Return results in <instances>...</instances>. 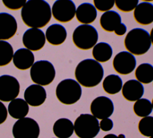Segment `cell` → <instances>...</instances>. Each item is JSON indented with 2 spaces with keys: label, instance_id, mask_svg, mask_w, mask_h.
<instances>
[{
  "label": "cell",
  "instance_id": "6da1fadb",
  "mask_svg": "<svg viewBox=\"0 0 153 138\" xmlns=\"http://www.w3.org/2000/svg\"><path fill=\"white\" fill-rule=\"evenodd\" d=\"M20 15L29 27L42 28L51 18V8L45 0H27L21 8Z\"/></svg>",
  "mask_w": 153,
  "mask_h": 138
},
{
  "label": "cell",
  "instance_id": "7a4b0ae2",
  "mask_svg": "<svg viewBox=\"0 0 153 138\" xmlns=\"http://www.w3.org/2000/svg\"><path fill=\"white\" fill-rule=\"evenodd\" d=\"M104 70L100 62L94 59L88 58L80 61L75 70L76 81L85 87L97 86L102 80Z\"/></svg>",
  "mask_w": 153,
  "mask_h": 138
},
{
  "label": "cell",
  "instance_id": "3957f363",
  "mask_svg": "<svg viewBox=\"0 0 153 138\" xmlns=\"http://www.w3.org/2000/svg\"><path fill=\"white\" fill-rule=\"evenodd\" d=\"M124 43L127 51L135 55L146 54L152 45L149 33L142 28L130 30L127 33Z\"/></svg>",
  "mask_w": 153,
  "mask_h": 138
},
{
  "label": "cell",
  "instance_id": "277c9868",
  "mask_svg": "<svg viewBox=\"0 0 153 138\" xmlns=\"http://www.w3.org/2000/svg\"><path fill=\"white\" fill-rule=\"evenodd\" d=\"M57 99L65 105H72L77 102L82 95L81 84L75 80L66 79L62 80L56 89Z\"/></svg>",
  "mask_w": 153,
  "mask_h": 138
},
{
  "label": "cell",
  "instance_id": "5b68a950",
  "mask_svg": "<svg viewBox=\"0 0 153 138\" xmlns=\"http://www.w3.org/2000/svg\"><path fill=\"white\" fill-rule=\"evenodd\" d=\"M99 39L96 29L90 24H81L77 26L72 33L74 45L82 50H88L93 48Z\"/></svg>",
  "mask_w": 153,
  "mask_h": 138
},
{
  "label": "cell",
  "instance_id": "8992f818",
  "mask_svg": "<svg viewBox=\"0 0 153 138\" xmlns=\"http://www.w3.org/2000/svg\"><path fill=\"white\" fill-rule=\"evenodd\" d=\"M74 131L79 138H94L100 131L99 122L92 114H81L75 120Z\"/></svg>",
  "mask_w": 153,
  "mask_h": 138
},
{
  "label": "cell",
  "instance_id": "52a82bcc",
  "mask_svg": "<svg viewBox=\"0 0 153 138\" xmlns=\"http://www.w3.org/2000/svg\"><path fill=\"white\" fill-rule=\"evenodd\" d=\"M30 76L32 81L41 86L51 83L56 76V70L51 62L47 60L36 61L30 67Z\"/></svg>",
  "mask_w": 153,
  "mask_h": 138
},
{
  "label": "cell",
  "instance_id": "ba28073f",
  "mask_svg": "<svg viewBox=\"0 0 153 138\" xmlns=\"http://www.w3.org/2000/svg\"><path fill=\"white\" fill-rule=\"evenodd\" d=\"M12 133L14 138H38L40 128L38 123L32 118L19 119L13 125Z\"/></svg>",
  "mask_w": 153,
  "mask_h": 138
},
{
  "label": "cell",
  "instance_id": "9c48e42d",
  "mask_svg": "<svg viewBox=\"0 0 153 138\" xmlns=\"http://www.w3.org/2000/svg\"><path fill=\"white\" fill-rule=\"evenodd\" d=\"M76 5L72 0H56L53 4L51 14L60 23H68L75 16Z\"/></svg>",
  "mask_w": 153,
  "mask_h": 138
},
{
  "label": "cell",
  "instance_id": "30bf717a",
  "mask_svg": "<svg viewBox=\"0 0 153 138\" xmlns=\"http://www.w3.org/2000/svg\"><path fill=\"white\" fill-rule=\"evenodd\" d=\"M20 92V83L17 79L10 75L0 76V101L10 102L16 99Z\"/></svg>",
  "mask_w": 153,
  "mask_h": 138
},
{
  "label": "cell",
  "instance_id": "8fae6325",
  "mask_svg": "<svg viewBox=\"0 0 153 138\" xmlns=\"http://www.w3.org/2000/svg\"><path fill=\"white\" fill-rule=\"evenodd\" d=\"M112 65L118 74L127 75L134 71L136 66V59L134 55L128 51H121L116 54Z\"/></svg>",
  "mask_w": 153,
  "mask_h": 138
},
{
  "label": "cell",
  "instance_id": "7c38bea8",
  "mask_svg": "<svg viewBox=\"0 0 153 138\" xmlns=\"http://www.w3.org/2000/svg\"><path fill=\"white\" fill-rule=\"evenodd\" d=\"M114 111V104L112 100L106 96H98L94 99L90 104L91 114L98 120L109 118L112 115Z\"/></svg>",
  "mask_w": 153,
  "mask_h": 138
},
{
  "label": "cell",
  "instance_id": "4fadbf2b",
  "mask_svg": "<svg viewBox=\"0 0 153 138\" xmlns=\"http://www.w3.org/2000/svg\"><path fill=\"white\" fill-rule=\"evenodd\" d=\"M45 35L42 30L38 28H30L26 30L22 36L24 46L31 51L41 49L45 43Z\"/></svg>",
  "mask_w": 153,
  "mask_h": 138
},
{
  "label": "cell",
  "instance_id": "5bb4252c",
  "mask_svg": "<svg viewBox=\"0 0 153 138\" xmlns=\"http://www.w3.org/2000/svg\"><path fill=\"white\" fill-rule=\"evenodd\" d=\"M17 30V23L11 14L0 12V40H8L13 37Z\"/></svg>",
  "mask_w": 153,
  "mask_h": 138
},
{
  "label": "cell",
  "instance_id": "9a60e30c",
  "mask_svg": "<svg viewBox=\"0 0 153 138\" xmlns=\"http://www.w3.org/2000/svg\"><path fill=\"white\" fill-rule=\"evenodd\" d=\"M24 98L29 105L38 106L45 102L47 93L42 86L33 84L26 89L24 92Z\"/></svg>",
  "mask_w": 153,
  "mask_h": 138
},
{
  "label": "cell",
  "instance_id": "2e32d148",
  "mask_svg": "<svg viewBox=\"0 0 153 138\" xmlns=\"http://www.w3.org/2000/svg\"><path fill=\"white\" fill-rule=\"evenodd\" d=\"M121 90L123 97L130 102L136 101L140 99L144 93V87L142 83L135 79L126 81Z\"/></svg>",
  "mask_w": 153,
  "mask_h": 138
},
{
  "label": "cell",
  "instance_id": "e0dca14e",
  "mask_svg": "<svg viewBox=\"0 0 153 138\" xmlns=\"http://www.w3.org/2000/svg\"><path fill=\"white\" fill-rule=\"evenodd\" d=\"M133 17L137 23L148 25L153 23V4L150 2H142L134 9Z\"/></svg>",
  "mask_w": 153,
  "mask_h": 138
},
{
  "label": "cell",
  "instance_id": "ac0fdd59",
  "mask_svg": "<svg viewBox=\"0 0 153 138\" xmlns=\"http://www.w3.org/2000/svg\"><path fill=\"white\" fill-rule=\"evenodd\" d=\"M34 61L35 57L33 52L27 48H20L13 54V64L20 70L29 69L33 64Z\"/></svg>",
  "mask_w": 153,
  "mask_h": 138
},
{
  "label": "cell",
  "instance_id": "d6986e66",
  "mask_svg": "<svg viewBox=\"0 0 153 138\" xmlns=\"http://www.w3.org/2000/svg\"><path fill=\"white\" fill-rule=\"evenodd\" d=\"M45 35L46 40L49 43L57 46L62 44L66 40L67 31L63 26L56 23L48 27Z\"/></svg>",
  "mask_w": 153,
  "mask_h": 138
},
{
  "label": "cell",
  "instance_id": "ffe728a7",
  "mask_svg": "<svg viewBox=\"0 0 153 138\" xmlns=\"http://www.w3.org/2000/svg\"><path fill=\"white\" fill-rule=\"evenodd\" d=\"M97 10L93 4L88 2L81 4L76 9L75 16L77 20L84 24H90L97 17Z\"/></svg>",
  "mask_w": 153,
  "mask_h": 138
},
{
  "label": "cell",
  "instance_id": "44dd1931",
  "mask_svg": "<svg viewBox=\"0 0 153 138\" xmlns=\"http://www.w3.org/2000/svg\"><path fill=\"white\" fill-rule=\"evenodd\" d=\"M121 23V17L115 11L104 12L100 18L101 27L108 32H112Z\"/></svg>",
  "mask_w": 153,
  "mask_h": 138
},
{
  "label": "cell",
  "instance_id": "7402d4cb",
  "mask_svg": "<svg viewBox=\"0 0 153 138\" xmlns=\"http://www.w3.org/2000/svg\"><path fill=\"white\" fill-rule=\"evenodd\" d=\"M53 131L57 138H69L74 131V124L68 118H59L54 123Z\"/></svg>",
  "mask_w": 153,
  "mask_h": 138
},
{
  "label": "cell",
  "instance_id": "603a6c76",
  "mask_svg": "<svg viewBox=\"0 0 153 138\" xmlns=\"http://www.w3.org/2000/svg\"><path fill=\"white\" fill-rule=\"evenodd\" d=\"M7 110L11 117L19 120L27 115L29 107L25 100L22 98H16L11 101L8 105Z\"/></svg>",
  "mask_w": 153,
  "mask_h": 138
},
{
  "label": "cell",
  "instance_id": "cb8c5ba5",
  "mask_svg": "<svg viewBox=\"0 0 153 138\" xmlns=\"http://www.w3.org/2000/svg\"><path fill=\"white\" fill-rule=\"evenodd\" d=\"M113 50L111 46L106 42L97 43L93 48L92 55L94 59L99 62L108 61L112 57Z\"/></svg>",
  "mask_w": 153,
  "mask_h": 138
},
{
  "label": "cell",
  "instance_id": "d4e9b609",
  "mask_svg": "<svg viewBox=\"0 0 153 138\" xmlns=\"http://www.w3.org/2000/svg\"><path fill=\"white\" fill-rule=\"evenodd\" d=\"M123 80L116 74H109L103 80L102 87L105 92L109 95H115L121 90Z\"/></svg>",
  "mask_w": 153,
  "mask_h": 138
},
{
  "label": "cell",
  "instance_id": "484cf974",
  "mask_svg": "<svg viewBox=\"0 0 153 138\" xmlns=\"http://www.w3.org/2000/svg\"><path fill=\"white\" fill-rule=\"evenodd\" d=\"M136 80L141 83L149 84L153 81V65L149 63H142L135 70Z\"/></svg>",
  "mask_w": 153,
  "mask_h": 138
},
{
  "label": "cell",
  "instance_id": "4316f807",
  "mask_svg": "<svg viewBox=\"0 0 153 138\" xmlns=\"http://www.w3.org/2000/svg\"><path fill=\"white\" fill-rule=\"evenodd\" d=\"M134 114L140 117L148 116L152 111L151 101L146 98H140L135 101L133 105Z\"/></svg>",
  "mask_w": 153,
  "mask_h": 138
},
{
  "label": "cell",
  "instance_id": "83f0119b",
  "mask_svg": "<svg viewBox=\"0 0 153 138\" xmlns=\"http://www.w3.org/2000/svg\"><path fill=\"white\" fill-rule=\"evenodd\" d=\"M13 54L11 45L6 40H0V67L8 65L13 59Z\"/></svg>",
  "mask_w": 153,
  "mask_h": 138
},
{
  "label": "cell",
  "instance_id": "f1b7e54d",
  "mask_svg": "<svg viewBox=\"0 0 153 138\" xmlns=\"http://www.w3.org/2000/svg\"><path fill=\"white\" fill-rule=\"evenodd\" d=\"M138 130L141 134L146 137L153 136V117H143L139 122Z\"/></svg>",
  "mask_w": 153,
  "mask_h": 138
},
{
  "label": "cell",
  "instance_id": "f546056e",
  "mask_svg": "<svg viewBox=\"0 0 153 138\" xmlns=\"http://www.w3.org/2000/svg\"><path fill=\"white\" fill-rule=\"evenodd\" d=\"M138 4L139 0H115V4L117 8L125 12L134 10Z\"/></svg>",
  "mask_w": 153,
  "mask_h": 138
},
{
  "label": "cell",
  "instance_id": "4dcf8cb0",
  "mask_svg": "<svg viewBox=\"0 0 153 138\" xmlns=\"http://www.w3.org/2000/svg\"><path fill=\"white\" fill-rule=\"evenodd\" d=\"M94 6L101 12L109 11L115 4V0H93Z\"/></svg>",
  "mask_w": 153,
  "mask_h": 138
},
{
  "label": "cell",
  "instance_id": "1f68e13d",
  "mask_svg": "<svg viewBox=\"0 0 153 138\" xmlns=\"http://www.w3.org/2000/svg\"><path fill=\"white\" fill-rule=\"evenodd\" d=\"M27 0H2L4 6L11 10H18L23 7Z\"/></svg>",
  "mask_w": 153,
  "mask_h": 138
},
{
  "label": "cell",
  "instance_id": "d6a6232c",
  "mask_svg": "<svg viewBox=\"0 0 153 138\" xmlns=\"http://www.w3.org/2000/svg\"><path fill=\"white\" fill-rule=\"evenodd\" d=\"M113 126L112 120L109 118L102 119L99 123L100 128L104 131H110L113 128Z\"/></svg>",
  "mask_w": 153,
  "mask_h": 138
},
{
  "label": "cell",
  "instance_id": "836d02e7",
  "mask_svg": "<svg viewBox=\"0 0 153 138\" xmlns=\"http://www.w3.org/2000/svg\"><path fill=\"white\" fill-rule=\"evenodd\" d=\"M8 110L5 105L0 101V124L5 122L7 118Z\"/></svg>",
  "mask_w": 153,
  "mask_h": 138
},
{
  "label": "cell",
  "instance_id": "e575fe53",
  "mask_svg": "<svg viewBox=\"0 0 153 138\" xmlns=\"http://www.w3.org/2000/svg\"><path fill=\"white\" fill-rule=\"evenodd\" d=\"M115 34L117 36H123L126 34L127 32V27L125 24L121 23L114 31Z\"/></svg>",
  "mask_w": 153,
  "mask_h": 138
},
{
  "label": "cell",
  "instance_id": "d590c367",
  "mask_svg": "<svg viewBox=\"0 0 153 138\" xmlns=\"http://www.w3.org/2000/svg\"><path fill=\"white\" fill-rule=\"evenodd\" d=\"M103 138H118V136L114 134L110 133L105 135Z\"/></svg>",
  "mask_w": 153,
  "mask_h": 138
},
{
  "label": "cell",
  "instance_id": "8d00e7d4",
  "mask_svg": "<svg viewBox=\"0 0 153 138\" xmlns=\"http://www.w3.org/2000/svg\"><path fill=\"white\" fill-rule=\"evenodd\" d=\"M150 38H151V43L153 45V27L152 28L151 30V32H150Z\"/></svg>",
  "mask_w": 153,
  "mask_h": 138
},
{
  "label": "cell",
  "instance_id": "74e56055",
  "mask_svg": "<svg viewBox=\"0 0 153 138\" xmlns=\"http://www.w3.org/2000/svg\"><path fill=\"white\" fill-rule=\"evenodd\" d=\"M117 136H118V138H126V136L124 134H120Z\"/></svg>",
  "mask_w": 153,
  "mask_h": 138
},
{
  "label": "cell",
  "instance_id": "f35d334b",
  "mask_svg": "<svg viewBox=\"0 0 153 138\" xmlns=\"http://www.w3.org/2000/svg\"><path fill=\"white\" fill-rule=\"evenodd\" d=\"M143 1H145V2H151V1H153V0H143Z\"/></svg>",
  "mask_w": 153,
  "mask_h": 138
},
{
  "label": "cell",
  "instance_id": "ab89813d",
  "mask_svg": "<svg viewBox=\"0 0 153 138\" xmlns=\"http://www.w3.org/2000/svg\"><path fill=\"white\" fill-rule=\"evenodd\" d=\"M151 104H152V110H153V99H152V102H151Z\"/></svg>",
  "mask_w": 153,
  "mask_h": 138
},
{
  "label": "cell",
  "instance_id": "60d3db41",
  "mask_svg": "<svg viewBox=\"0 0 153 138\" xmlns=\"http://www.w3.org/2000/svg\"><path fill=\"white\" fill-rule=\"evenodd\" d=\"M149 138H153V136H151V137H149Z\"/></svg>",
  "mask_w": 153,
  "mask_h": 138
}]
</instances>
